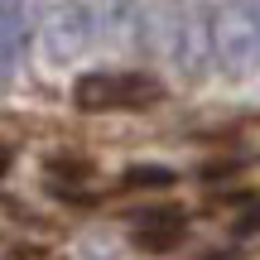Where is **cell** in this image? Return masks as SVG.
Returning a JSON list of instances; mask_svg holds the SVG:
<instances>
[{
    "label": "cell",
    "mask_w": 260,
    "mask_h": 260,
    "mask_svg": "<svg viewBox=\"0 0 260 260\" xmlns=\"http://www.w3.org/2000/svg\"><path fill=\"white\" fill-rule=\"evenodd\" d=\"M174 183V169H164V164H135V169H125V188H169Z\"/></svg>",
    "instance_id": "obj_4"
},
{
    "label": "cell",
    "mask_w": 260,
    "mask_h": 260,
    "mask_svg": "<svg viewBox=\"0 0 260 260\" xmlns=\"http://www.w3.org/2000/svg\"><path fill=\"white\" fill-rule=\"evenodd\" d=\"M241 169H246V159H217V164H203V183H222V178L241 174Z\"/></svg>",
    "instance_id": "obj_5"
},
{
    "label": "cell",
    "mask_w": 260,
    "mask_h": 260,
    "mask_svg": "<svg viewBox=\"0 0 260 260\" xmlns=\"http://www.w3.org/2000/svg\"><path fill=\"white\" fill-rule=\"evenodd\" d=\"M232 232H236V236H260V203L251 207V212H241V217H236V222H232Z\"/></svg>",
    "instance_id": "obj_6"
},
{
    "label": "cell",
    "mask_w": 260,
    "mask_h": 260,
    "mask_svg": "<svg viewBox=\"0 0 260 260\" xmlns=\"http://www.w3.org/2000/svg\"><path fill=\"white\" fill-rule=\"evenodd\" d=\"M183 236H188V212L183 207H149V212H140V222L130 226V241H135L145 255L178 251Z\"/></svg>",
    "instance_id": "obj_2"
},
{
    "label": "cell",
    "mask_w": 260,
    "mask_h": 260,
    "mask_svg": "<svg viewBox=\"0 0 260 260\" xmlns=\"http://www.w3.org/2000/svg\"><path fill=\"white\" fill-rule=\"evenodd\" d=\"M44 169H48V178H53V188H68V183H92V178H96L92 159H77V154H53Z\"/></svg>",
    "instance_id": "obj_3"
},
{
    "label": "cell",
    "mask_w": 260,
    "mask_h": 260,
    "mask_svg": "<svg viewBox=\"0 0 260 260\" xmlns=\"http://www.w3.org/2000/svg\"><path fill=\"white\" fill-rule=\"evenodd\" d=\"M164 87L149 73H87L73 82L77 111H149Z\"/></svg>",
    "instance_id": "obj_1"
},
{
    "label": "cell",
    "mask_w": 260,
    "mask_h": 260,
    "mask_svg": "<svg viewBox=\"0 0 260 260\" xmlns=\"http://www.w3.org/2000/svg\"><path fill=\"white\" fill-rule=\"evenodd\" d=\"M5 169H10V149L0 145V174H5Z\"/></svg>",
    "instance_id": "obj_7"
}]
</instances>
